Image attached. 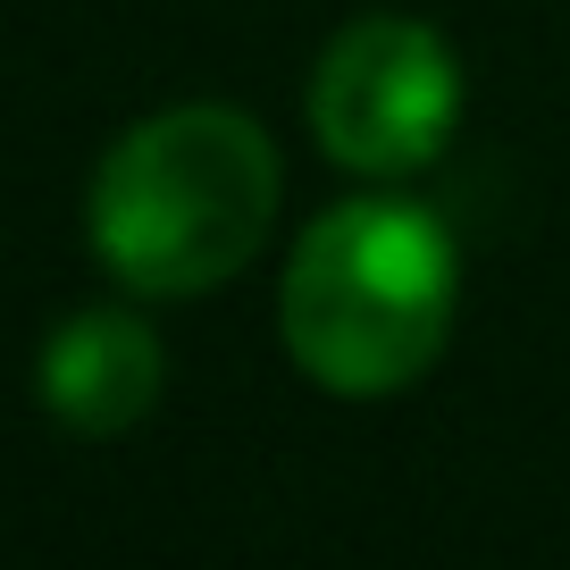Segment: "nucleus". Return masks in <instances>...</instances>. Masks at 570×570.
Here are the masks:
<instances>
[{"instance_id": "nucleus-1", "label": "nucleus", "mask_w": 570, "mask_h": 570, "mask_svg": "<svg viewBox=\"0 0 570 570\" xmlns=\"http://www.w3.org/2000/svg\"><path fill=\"white\" fill-rule=\"evenodd\" d=\"M277 218V142L227 101H185L126 126L92 168L85 235L126 294L185 303L261 252Z\"/></svg>"}, {"instance_id": "nucleus-2", "label": "nucleus", "mask_w": 570, "mask_h": 570, "mask_svg": "<svg viewBox=\"0 0 570 570\" xmlns=\"http://www.w3.org/2000/svg\"><path fill=\"white\" fill-rule=\"evenodd\" d=\"M285 353L327 394H403L436 370L462 320V252L403 194H361L311 218L285 261Z\"/></svg>"}, {"instance_id": "nucleus-3", "label": "nucleus", "mask_w": 570, "mask_h": 570, "mask_svg": "<svg viewBox=\"0 0 570 570\" xmlns=\"http://www.w3.org/2000/svg\"><path fill=\"white\" fill-rule=\"evenodd\" d=\"M462 126V59L428 18H353L311 68V135L353 177H411Z\"/></svg>"}, {"instance_id": "nucleus-4", "label": "nucleus", "mask_w": 570, "mask_h": 570, "mask_svg": "<svg viewBox=\"0 0 570 570\" xmlns=\"http://www.w3.org/2000/svg\"><path fill=\"white\" fill-rule=\"evenodd\" d=\"M160 377H168V361H160L151 320H135L118 303H92L76 320H59L42 361H35L42 411L59 428H76V436H126L142 411L160 403Z\"/></svg>"}]
</instances>
